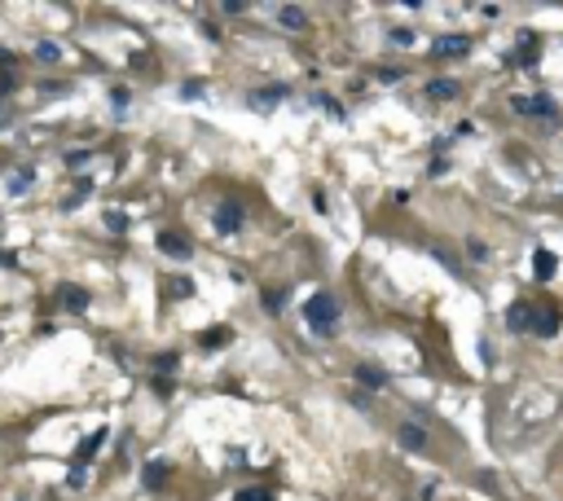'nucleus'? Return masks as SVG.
Returning <instances> with one entry per match:
<instances>
[{"label": "nucleus", "mask_w": 563, "mask_h": 501, "mask_svg": "<svg viewBox=\"0 0 563 501\" xmlns=\"http://www.w3.org/2000/svg\"><path fill=\"white\" fill-rule=\"evenodd\" d=\"M304 321H308V330L312 334H335V326H339V299L330 295V290H317V295H308L304 299Z\"/></svg>", "instance_id": "obj_1"}, {"label": "nucleus", "mask_w": 563, "mask_h": 501, "mask_svg": "<svg viewBox=\"0 0 563 501\" xmlns=\"http://www.w3.org/2000/svg\"><path fill=\"white\" fill-rule=\"evenodd\" d=\"M211 229H216L220 238H234V233L242 229V203L238 198H220L216 211H211Z\"/></svg>", "instance_id": "obj_2"}, {"label": "nucleus", "mask_w": 563, "mask_h": 501, "mask_svg": "<svg viewBox=\"0 0 563 501\" xmlns=\"http://www.w3.org/2000/svg\"><path fill=\"white\" fill-rule=\"evenodd\" d=\"M291 97V88L286 84H269V88H256V93H246V106L251 110H260V114H269L273 106H282Z\"/></svg>", "instance_id": "obj_3"}, {"label": "nucleus", "mask_w": 563, "mask_h": 501, "mask_svg": "<svg viewBox=\"0 0 563 501\" xmlns=\"http://www.w3.org/2000/svg\"><path fill=\"white\" fill-rule=\"evenodd\" d=\"M159 250H163V255H168V260H190L194 255V242L185 238V233H176V229H159Z\"/></svg>", "instance_id": "obj_4"}, {"label": "nucleus", "mask_w": 563, "mask_h": 501, "mask_svg": "<svg viewBox=\"0 0 563 501\" xmlns=\"http://www.w3.org/2000/svg\"><path fill=\"white\" fill-rule=\"evenodd\" d=\"M510 110L515 114H559V102L555 97H515V102H510Z\"/></svg>", "instance_id": "obj_5"}, {"label": "nucleus", "mask_w": 563, "mask_h": 501, "mask_svg": "<svg viewBox=\"0 0 563 501\" xmlns=\"http://www.w3.org/2000/svg\"><path fill=\"white\" fill-rule=\"evenodd\" d=\"M432 53L436 58H467L471 53V36H440L432 44Z\"/></svg>", "instance_id": "obj_6"}, {"label": "nucleus", "mask_w": 563, "mask_h": 501, "mask_svg": "<svg viewBox=\"0 0 563 501\" xmlns=\"http://www.w3.org/2000/svg\"><path fill=\"white\" fill-rule=\"evenodd\" d=\"M168 475H172V462H168V457H154V462H145L141 483L154 493V488H163V483H168Z\"/></svg>", "instance_id": "obj_7"}, {"label": "nucleus", "mask_w": 563, "mask_h": 501, "mask_svg": "<svg viewBox=\"0 0 563 501\" xmlns=\"http://www.w3.org/2000/svg\"><path fill=\"white\" fill-rule=\"evenodd\" d=\"M58 299H62V308H66V312H88V304H93V295H88L84 286H62V290H58Z\"/></svg>", "instance_id": "obj_8"}, {"label": "nucleus", "mask_w": 563, "mask_h": 501, "mask_svg": "<svg viewBox=\"0 0 563 501\" xmlns=\"http://www.w3.org/2000/svg\"><path fill=\"white\" fill-rule=\"evenodd\" d=\"M506 326L515 334H533V304H510L506 308Z\"/></svg>", "instance_id": "obj_9"}, {"label": "nucleus", "mask_w": 563, "mask_h": 501, "mask_svg": "<svg viewBox=\"0 0 563 501\" xmlns=\"http://www.w3.org/2000/svg\"><path fill=\"white\" fill-rule=\"evenodd\" d=\"M198 343H203L207 352H220V347L234 343V330H229V326H207L203 334H198Z\"/></svg>", "instance_id": "obj_10"}, {"label": "nucleus", "mask_w": 563, "mask_h": 501, "mask_svg": "<svg viewBox=\"0 0 563 501\" xmlns=\"http://www.w3.org/2000/svg\"><path fill=\"white\" fill-rule=\"evenodd\" d=\"M555 273H559V255H555V250H545V246H541L537 255H533V277H537V281H550Z\"/></svg>", "instance_id": "obj_11"}, {"label": "nucleus", "mask_w": 563, "mask_h": 501, "mask_svg": "<svg viewBox=\"0 0 563 501\" xmlns=\"http://www.w3.org/2000/svg\"><path fill=\"white\" fill-rule=\"evenodd\" d=\"M396 440H401L409 453H423V448H427V431H423L418 422H405L401 431H396Z\"/></svg>", "instance_id": "obj_12"}, {"label": "nucleus", "mask_w": 563, "mask_h": 501, "mask_svg": "<svg viewBox=\"0 0 563 501\" xmlns=\"http://www.w3.org/2000/svg\"><path fill=\"white\" fill-rule=\"evenodd\" d=\"M559 330V308H533V334H541V339H545V334H555Z\"/></svg>", "instance_id": "obj_13"}, {"label": "nucleus", "mask_w": 563, "mask_h": 501, "mask_svg": "<svg viewBox=\"0 0 563 501\" xmlns=\"http://www.w3.org/2000/svg\"><path fill=\"white\" fill-rule=\"evenodd\" d=\"M277 22L286 27V31H304V27H308V13H304L300 5H282V9H277Z\"/></svg>", "instance_id": "obj_14"}, {"label": "nucleus", "mask_w": 563, "mask_h": 501, "mask_svg": "<svg viewBox=\"0 0 563 501\" xmlns=\"http://www.w3.org/2000/svg\"><path fill=\"white\" fill-rule=\"evenodd\" d=\"M462 88H458V79H432L427 84V97H432V102H453Z\"/></svg>", "instance_id": "obj_15"}, {"label": "nucleus", "mask_w": 563, "mask_h": 501, "mask_svg": "<svg viewBox=\"0 0 563 501\" xmlns=\"http://www.w3.org/2000/svg\"><path fill=\"white\" fill-rule=\"evenodd\" d=\"M31 185H36V167H18V172H9V194H13V198L27 194Z\"/></svg>", "instance_id": "obj_16"}, {"label": "nucleus", "mask_w": 563, "mask_h": 501, "mask_svg": "<svg viewBox=\"0 0 563 501\" xmlns=\"http://www.w3.org/2000/svg\"><path fill=\"white\" fill-rule=\"evenodd\" d=\"M357 382H366V387H388V374L378 370V365H357Z\"/></svg>", "instance_id": "obj_17"}, {"label": "nucleus", "mask_w": 563, "mask_h": 501, "mask_svg": "<svg viewBox=\"0 0 563 501\" xmlns=\"http://www.w3.org/2000/svg\"><path fill=\"white\" fill-rule=\"evenodd\" d=\"M102 444H106V427H102V431H93V436H88L84 444H79V453H75V466H84V462H88V457H93V453H97Z\"/></svg>", "instance_id": "obj_18"}, {"label": "nucleus", "mask_w": 563, "mask_h": 501, "mask_svg": "<svg viewBox=\"0 0 563 501\" xmlns=\"http://www.w3.org/2000/svg\"><path fill=\"white\" fill-rule=\"evenodd\" d=\"M84 198H88V180H79V185H75V194H66V198H62V211L84 207Z\"/></svg>", "instance_id": "obj_19"}, {"label": "nucleus", "mask_w": 563, "mask_h": 501, "mask_svg": "<svg viewBox=\"0 0 563 501\" xmlns=\"http://www.w3.org/2000/svg\"><path fill=\"white\" fill-rule=\"evenodd\" d=\"M58 58H62V48H58L53 40H40V44H36V62L48 66V62H58Z\"/></svg>", "instance_id": "obj_20"}, {"label": "nucleus", "mask_w": 563, "mask_h": 501, "mask_svg": "<svg viewBox=\"0 0 563 501\" xmlns=\"http://www.w3.org/2000/svg\"><path fill=\"white\" fill-rule=\"evenodd\" d=\"M203 93H207V84H203V79H190L185 88H180V97H185V102H198Z\"/></svg>", "instance_id": "obj_21"}, {"label": "nucleus", "mask_w": 563, "mask_h": 501, "mask_svg": "<svg viewBox=\"0 0 563 501\" xmlns=\"http://www.w3.org/2000/svg\"><path fill=\"white\" fill-rule=\"evenodd\" d=\"M234 501H273V493H269V488H242Z\"/></svg>", "instance_id": "obj_22"}, {"label": "nucleus", "mask_w": 563, "mask_h": 501, "mask_svg": "<svg viewBox=\"0 0 563 501\" xmlns=\"http://www.w3.org/2000/svg\"><path fill=\"white\" fill-rule=\"evenodd\" d=\"M66 167L79 172V167H88V149H75V154H66Z\"/></svg>", "instance_id": "obj_23"}, {"label": "nucleus", "mask_w": 563, "mask_h": 501, "mask_svg": "<svg viewBox=\"0 0 563 501\" xmlns=\"http://www.w3.org/2000/svg\"><path fill=\"white\" fill-rule=\"evenodd\" d=\"M106 225H110L114 233H124V229H128V215H124V211H106Z\"/></svg>", "instance_id": "obj_24"}, {"label": "nucleus", "mask_w": 563, "mask_h": 501, "mask_svg": "<svg viewBox=\"0 0 563 501\" xmlns=\"http://www.w3.org/2000/svg\"><path fill=\"white\" fill-rule=\"evenodd\" d=\"M282 299H286V295H277V290H264V312H282Z\"/></svg>", "instance_id": "obj_25"}, {"label": "nucleus", "mask_w": 563, "mask_h": 501, "mask_svg": "<svg viewBox=\"0 0 563 501\" xmlns=\"http://www.w3.org/2000/svg\"><path fill=\"white\" fill-rule=\"evenodd\" d=\"M180 365V356L176 352H163V356H154V370H176Z\"/></svg>", "instance_id": "obj_26"}, {"label": "nucleus", "mask_w": 563, "mask_h": 501, "mask_svg": "<svg viewBox=\"0 0 563 501\" xmlns=\"http://www.w3.org/2000/svg\"><path fill=\"white\" fill-rule=\"evenodd\" d=\"M392 44H413V31H405V27H396V31H392Z\"/></svg>", "instance_id": "obj_27"}, {"label": "nucleus", "mask_w": 563, "mask_h": 501, "mask_svg": "<svg viewBox=\"0 0 563 501\" xmlns=\"http://www.w3.org/2000/svg\"><path fill=\"white\" fill-rule=\"evenodd\" d=\"M110 102H114V110H124V106H128V88H114Z\"/></svg>", "instance_id": "obj_28"}, {"label": "nucleus", "mask_w": 563, "mask_h": 501, "mask_svg": "<svg viewBox=\"0 0 563 501\" xmlns=\"http://www.w3.org/2000/svg\"><path fill=\"white\" fill-rule=\"evenodd\" d=\"M194 290V281L190 277H180V281H172V295H190Z\"/></svg>", "instance_id": "obj_29"}, {"label": "nucleus", "mask_w": 563, "mask_h": 501, "mask_svg": "<svg viewBox=\"0 0 563 501\" xmlns=\"http://www.w3.org/2000/svg\"><path fill=\"white\" fill-rule=\"evenodd\" d=\"M66 483H71V488H84V466H75V471H71V479H66Z\"/></svg>", "instance_id": "obj_30"}, {"label": "nucleus", "mask_w": 563, "mask_h": 501, "mask_svg": "<svg viewBox=\"0 0 563 501\" xmlns=\"http://www.w3.org/2000/svg\"><path fill=\"white\" fill-rule=\"evenodd\" d=\"M427 172H432V176H444V172H449V159H436L432 167H427Z\"/></svg>", "instance_id": "obj_31"}, {"label": "nucleus", "mask_w": 563, "mask_h": 501, "mask_svg": "<svg viewBox=\"0 0 563 501\" xmlns=\"http://www.w3.org/2000/svg\"><path fill=\"white\" fill-rule=\"evenodd\" d=\"M154 392H159V396H168V392H172V378H168V374L154 378Z\"/></svg>", "instance_id": "obj_32"}, {"label": "nucleus", "mask_w": 563, "mask_h": 501, "mask_svg": "<svg viewBox=\"0 0 563 501\" xmlns=\"http://www.w3.org/2000/svg\"><path fill=\"white\" fill-rule=\"evenodd\" d=\"M225 13H246V0H225Z\"/></svg>", "instance_id": "obj_33"}, {"label": "nucleus", "mask_w": 563, "mask_h": 501, "mask_svg": "<svg viewBox=\"0 0 563 501\" xmlns=\"http://www.w3.org/2000/svg\"><path fill=\"white\" fill-rule=\"evenodd\" d=\"M13 264H18V255H13V250H0V269H13Z\"/></svg>", "instance_id": "obj_34"}, {"label": "nucleus", "mask_w": 563, "mask_h": 501, "mask_svg": "<svg viewBox=\"0 0 563 501\" xmlns=\"http://www.w3.org/2000/svg\"><path fill=\"white\" fill-rule=\"evenodd\" d=\"M5 114H9V110H5V106H0V119H5Z\"/></svg>", "instance_id": "obj_35"}]
</instances>
